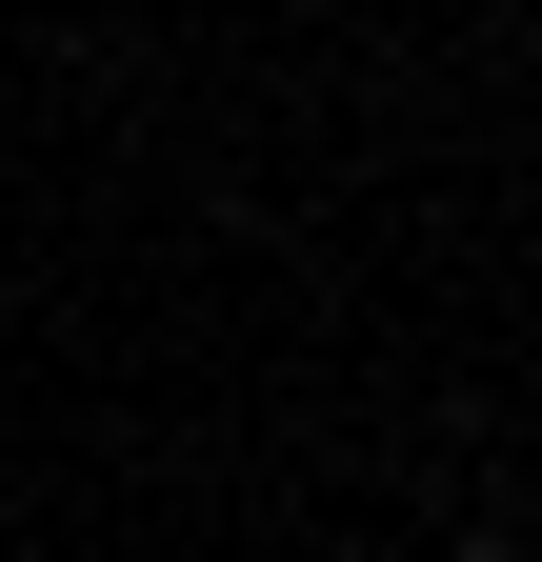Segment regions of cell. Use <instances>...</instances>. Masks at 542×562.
I'll return each mask as SVG.
<instances>
[{
    "instance_id": "obj_1",
    "label": "cell",
    "mask_w": 542,
    "mask_h": 562,
    "mask_svg": "<svg viewBox=\"0 0 542 562\" xmlns=\"http://www.w3.org/2000/svg\"><path fill=\"white\" fill-rule=\"evenodd\" d=\"M462 562H522V542H462Z\"/></svg>"
}]
</instances>
